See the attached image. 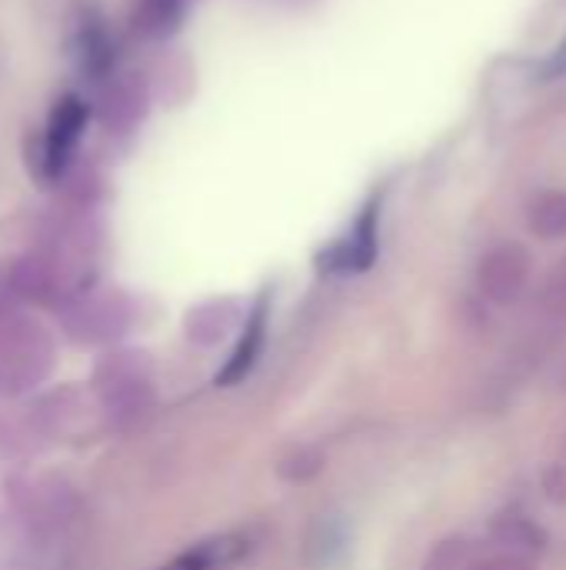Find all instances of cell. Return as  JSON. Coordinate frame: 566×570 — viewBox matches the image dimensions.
<instances>
[{"instance_id": "cell-3", "label": "cell", "mask_w": 566, "mask_h": 570, "mask_svg": "<svg viewBox=\"0 0 566 570\" xmlns=\"http://www.w3.org/2000/svg\"><path fill=\"white\" fill-rule=\"evenodd\" d=\"M83 127H87V104L80 97H73V94L60 97L57 107L50 110L43 137H40V144H37V150L30 157L33 174H37L40 184H57L67 174L70 160H73V154L80 147Z\"/></svg>"}, {"instance_id": "cell-13", "label": "cell", "mask_w": 566, "mask_h": 570, "mask_svg": "<svg viewBox=\"0 0 566 570\" xmlns=\"http://www.w3.org/2000/svg\"><path fill=\"white\" fill-rule=\"evenodd\" d=\"M277 471H280V478H287V481H310V478H317V474L324 471V454L314 451V448H300V451H294L290 458H284V461L277 464Z\"/></svg>"}, {"instance_id": "cell-15", "label": "cell", "mask_w": 566, "mask_h": 570, "mask_svg": "<svg viewBox=\"0 0 566 570\" xmlns=\"http://www.w3.org/2000/svg\"><path fill=\"white\" fill-rule=\"evenodd\" d=\"M150 7H153V17L157 20H170L173 10H177V0H150Z\"/></svg>"}, {"instance_id": "cell-9", "label": "cell", "mask_w": 566, "mask_h": 570, "mask_svg": "<svg viewBox=\"0 0 566 570\" xmlns=\"http://www.w3.org/2000/svg\"><path fill=\"white\" fill-rule=\"evenodd\" d=\"M490 534L500 548L527 558H537L547 548V531L520 511H500L490 524Z\"/></svg>"}, {"instance_id": "cell-14", "label": "cell", "mask_w": 566, "mask_h": 570, "mask_svg": "<svg viewBox=\"0 0 566 570\" xmlns=\"http://www.w3.org/2000/svg\"><path fill=\"white\" fill-rule=\"evenodd\" d=\"M464 570H534V558L497 548V551H487V554H470Z\"/></svg>"}, {"instance_id": "cell-8", "label": "cell", "mask_w": 566, "mask_h": 570, "mask_svg": "<svg viewBox=\"0 0 566 570\" xmlns=\"http://www.w3.org/2000/svg\"><path fill=\"white\" fill-rule=\"evenodd\" d=\"M264 341H267V297H260V301L254 304L250 317L244 321V337H240V344L234 347V354L227 357L224 371L217 374V384H220V387L240 384V381L254 371V364H257V357H260V351H264Z\"/></svg>"}, {"instance_id": "cell-4", "label": "cell", "mask_w": 566, "mask_h": 570, "mask_svg": "<svg viewBox=\"0 0 566 570\" xmlns=\"http://www.w3.org/2000/svg\"><path fill=\"white\" fill-rule=\"evenodd\" d=\"M60 321L77 344H110L130 331L133 311L117 294H97V297H73L70 304H63Z\"/></svg>"}, {"instance_id": "cell-11", "label": "cell", "mask_w": 566, "mask_h": 570, "mask_svg": "<svg viewBox=\"0 0 566 570\" xmlns=\"http://www.w3.org/2000/svg\"><path fill=\"white\" fill-rule=\"evenodd\" d=\"M530 227L540 237H564L566 234V194H544L530 207Z\"/></svg>"}, {"instance_id": "cell-7", "label": "cell", "mask_w": 566, "mask_h": 570, "mask_svg": "<svg viewBox=\"0 0 566 570\" xmlns=\"http://www.w3.org/2000/svg\"><path fill=\"white\" fill-rule=\"evenodd\" d=\"M250 551H254V541L240 531H230V534L197 541L193 548L180 551L177 558H170L157 570H230L234 564H240Z\"/></svg>"}, {"instance_id": "cell-12", "label": "cell", "mask_w": 566, "mask_h": 570, "mask_svg": "<svg viewBox=\"0 0 566 570\" xmlns=\"http://www.w3.org/2000/svg\"><path fill=\"white\" fill-rule=\"evenodd\" d=\"M470 541L467 538H447V541H440L430 554H427V561H424V570H464L467 568V561H470Z\"/></svg>"}, {"instance_id": "cell-6", "label": "cell", "mask_w": 566, "mask_h": 570, "mask_svg": "<svg viewBox=\"0 0 566 570\" xmlns=\"http://www.w3.org/2000/svg\"><path fill=\"white\" fill-rule=\"evenodd\" d=\"M377 257V200L364 207L354 230L340 237L334 247L320 254V267L327 271H367Z\"/></svg>"}, {"instance_id": "cell-16", "label": "cell", "mask_w": 566, "mask_h": 570, "mask_svg": "<svg viewBox=\"0 0 566 570\" xmlns=\"http://www.w3.org/2000/svg\"><path fill=\"white\" fill-rule=\"evenodd\" d=\"M550 73H564L566 70V40L560 43V50L554 53V60H550V67H547Z\"/></svg>"}, {"instance_id": "cell-5", "label": "cell", "mask_w": 566, "mask_h": 570, "mask_svg": "<svg viewBox=\"0 0 566 570\" xmlns=\"http://www.w3.org/2000/svg\"><path fill=\"white\" fill-rule=\"evenodd\" d=\"M527 281H530V257L520 244H504L490 250L480 264V287L500 307L517 304L520 294L527 291Z\"/></svg>"}, {"instance_id": "cell-10", "label": "cell", "mask_w": 566, "mask_h": 570, "mask_svg": "<svg viewBox=\"0 0 566 570\" xmlns=\"http://www.w3.org/2000/svg\"><path fill=\"white\" fill-rule=\"evenodd\" d=\"M237 311L227 304H200L197 311L187 314V337L200 347H210L217 341L227 337V331L234 327Z\"/></svg>"}, {"instance_id": "cell-2", "label": "cell", "mask_w": 566, "mask_h": 570, "mask_svg": "<svg viewBox=\"0 0 566 570\" xmlns=\"http://www.w3.org/2000/svg\"><path fill=\"white\" fill-rule=\"evenodd\" d=\"M57 367V344L30 317L0 321V397H20L40 387Z\"/></svg>"}, {"instance_id": "cell-1", "label": "cell", "mask_w": 566, "mask_h": 570, "mask_svg": "<svg viewBox=\"0 0 566 570\" xmlns=\"http://www.w3.org/2000/svg\"><path fill=\"white\" fill-rule=\"evenodd\" d=\"M93 394L103 407V417L127 431L143 421L153 407V374L150 361L140 351H110L93 367Z\"/></svg>"}]
</instances>
